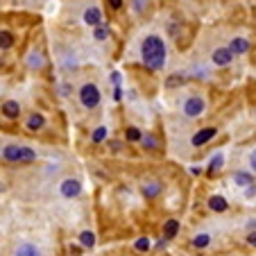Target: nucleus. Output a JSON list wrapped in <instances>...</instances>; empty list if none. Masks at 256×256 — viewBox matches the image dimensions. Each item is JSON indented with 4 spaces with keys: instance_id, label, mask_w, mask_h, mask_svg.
Wrapping results in <instances>:
<instances>
[{
    "instance_id": "nucleus-30",
    "label": "nucleus",
    "mask_w": 256,
    "mask_h": 256,
    "mask_svg": "<svg viewBox=\"0 0 256 256\" xmlns=\"http://www.w3.org/2000/svg\"><path fill=\"white\" fill-rule=\"evenodd\" d=\"M245 240H247V245L254 247V250H256V232H250V234H247Z\"/></svg>"
},
{
    "instance_id": "nucleus-19",
    "label": "nucleus",
    "mask_w": 256,
    "mask_h": 256,
    "mask_svg": "<svg viewBox=\"0 0 256 256\" xmlns=\"http://www.w3.org/2000/svg\"><path fill=\"white\" fill-rule=\"evenodd\" d=\"M78 242L82 250H93V247H96V234H93L91 229H84V232H80Z\"/></svg>"
},
{
    "instance_id": "nucleus-13",
    "label": "nucleus",
    "mask_w": 256,
    "mask_h": 256,
    "mask_svg": "<svg viewBox=\"0 0 256 256\" xmlns=\"http://www.w3.org/2000/svg\"><path fill=\"white\" fill-rule=\"evenodd\" d=\"M229 50H232V54L236 57V54H247L252 50V44L247 39H242V36H234L232 41H229V46H227Z\"/></svg>"
},
{
    "instance_id": "nucleus-31",
    "label": "nucleus",
    "mask_w": 256,
    "mask_h": 256,
    "mask_svg": "<svg viewBox=\"0 0 256 256\" xmlns=\"http://www.w3.org/2000/svg\"><path fill=\"white\" fill-rule=\"evenodd\" d=\"M122 2H125V0H109V7H112L114 12H118V10H122Z\"/></svg>"
},
{
    "instance_id": "nucleus-6",
    "label": "nucleus",
    "mask_w": 256,
    "mask_h": 256,
    "mask_svg": "<svg viewBox=\"0 0 256 256\" xmlns=\"http://www.w3.org/2000/svg\"><path fill=\"white\" fill-rule=\"evenodd\" d=\"M46 125H48V120H46V116L41 112H30L28 116H25V122H23V127L30 132V134H39V132H44Z\"/></svg>"
},
{
    "instance_id": "nucleus-18",
    "label": "nucleus",
    "mask_w": 256,
    "mask_h": 256,
    "mask_svg": "<svg viewBox=\"0 0 256 256\" xmlns=\"http://www.w3.org/2000/svg\"><path fill=\"white\" fill-rule=\"evenodd\" d=\"M206 204H208V208H211L213 213H224L229 208V202L222 198V195H211Z\"/></svg>"
},
{
    "instance_id": "nucleus-16",
    "label": "nucleus",
    "mask_w": 256,
    "mask_h": 256,
    "mask_svg": "<svg viewBox=\"0 0 256 256\" xmlns=\"http://www.w3.org/2000/svg\"><path fill=\"white\" fill-rule=\"evenodd\" d=\"M25 66H28L30 70H36V68H44V66H46V57H44V52H41V50H36V48H34L32 52L28 54V59H25Z\"/></svg>"
},
{
    "instance_id": "nucleus-4",
    "label": "nucleus",
    "mask_w": 256,
    "mask_h": 256,
    "mask_svg": "<svg viewBox=\"0 0 256 256\" xmlns=\"http://www.w3.org/2000/svg\"><path fill=\"white\" fill-rule=\"evenodd\" d=\"M182 112H184L186 118L195 120V118H202L204 112H206V98L200 96V93H193L188 96L184 102H182Z\"/></svg>"
},
{
    "instance_id": "nucleus-23",
    "label": "nucleus",
    "mask_w": 256,
    "mask_h": 256,
    "mask_svg": "<svg viewBox=\"0 0 256 256\" xmlns=\"http://www.w3.org/2000/svg\"><path fill=\"white\" fill-rule=\"evenodd\" d=\"M109 34H112V30H109V25H104V23L98 25V28H93V39L100 41V44L109 39Z\"/></svg>"
},
{
    "instance_id": "nucleus-14",
    "label": "nucleus",
    "mask_w": 256,
    "mask_h": 256,
    "mask_svg": "<svg viewBox=\"0 0 256 256\" xmlns=\"http://www.w3.org/2000/svg\"><path fill=\"white\" fill-rule=\"evenodd\" d=\"M14 256H44L39 250V245H34V242H18L14 247Z\"/></svg>"
},
{
    "instance_id": "nucleus-25",
    "label": "nucleus",
    "mask_w": 256,
    "mask_h": 256,
    "mask_svg": "<svg viewBox=\"0 0 256 256\" xmlns=\"http://www.w3.org/2000/svg\"><path fill=\"white\" fill-rule=\"evenodd\" d=\"M106 138H109V130H106V127H96V130H93L91 140H93V143H96V145L104 143Z\"/></svg>"
},
{
    "instance_id": "nucleus-22",
    "label": "nucleus",
    "mask_w": 256,
    "mask_h": 256,
    "mask_svg": "<svg viewBox=\"0 0 256 256\" xmlns=\"http://www.w3.org/2000/svg\"><path fill=\"white\" fill-rule=\"evenodd\" d=\"M190 245H193L195 250H206V247L211 245V236H208V234H198V236L190 240Z\"/></svg>"
},
{
    "instance_id": "nucleus-32",
    "label": "nucleus",
    "mask_w": 256,
    "mask_h": 256,
    "mask_svg": "<svg viewBox=\"0 0 256 256\" xmlns=\"http://www.w3.org/2000/svg\"><path fill=\"white\" fill-rule=\"evenodd\" d=\"M2 190H5V184H0V193H2Z\"/></svg>"
},
{
    "instance_id": "nucleus-29",
    "label": "nucleus",
    "mask_w": 256,
    "mask_h": 256,
    "mask_svg": "<svg viewBox=\"0 0 256 256\" xmlns=\"http://www.w3.org/2000/svg\"><path fill=\"white\" fill-rule=\"evenodd\" d=\"M247 164H250V172H254L256 174V148L247 154Z\"/></svg>"
},
{
    "instance_id": "nucleus-5",
    "label": "nucleus",
    "mask_w": 256,
    "mask_h": 256,
    "mask_svg": "<svg viewBox=\"0 0 256 256\" xmlns=\"http://www.w3.org/2000/svg\"><path fill=\"white\" fill-rule=\"evenodd\" d=\"M59 195L64 200H78L82 195V182L78 177H66L59 184Z\"/></svg>"
},
{
    "instance_id": "nucleus-8",
    "label": "nucleus",
    "mask_w": 256,
    "mask_h": 256,
    "mask_svg": "<svg viewBox=\"0 0 256 256\" xmlns=\"http://www.w3.org/2000/svg\"><path fill=\"white\" fill-rule=\"evenodd\" d=\"M20 114H23V104L18 100H5L0 104V116L7 120H18Z\"/></svg>"
},
{
    "instance_id": "nucleus-27",
    "label": "nucleus",
    "mask_w": 256,
    "mask_h": 256,
    "mask_svg": "<svg viewBox=\"0 0 256 256\" xmlns=\"http://www.w3.org/2000/svg\"><path fill=\"white\" fill-rule=\"evenodd\" d=\"M222 164H224V156L222 154H216L211 159V164H208V174H216L218 170L222 168Z\"/></svg>"
},
{
    "instance_id": "nucleus-20",
    "label": "nucleus",
    "mask_w": 256,
    "mask_h": 256,
    "mask_svg": "<svg viewBox=\"0 0 256 256\" xmlns=\"http://www.w3.org/2000/svg\"><path fill=\"white\" fill-rule=\"evenodd\" d=\"M140 145H143L148 152H156V150L161 148L159 138H156L154 134H143V138H140Z\"/></svg>"
},
{
    "instance_id": "nucleus-21",
    "label": "nucleus",
    "mask_w": 256,
    "mask_h": 256,
    "mask_svg": "<svg viewBox=\"0 0 256 256\" xmlns=\"http://www.w3.org/2000/svg\"><path fill=\"white\" fill-rule=\"evenodd\" d=\"M186 75H182V72H172V75H168V80H166V88H177L182 86V84H186Z\"/></svg>"
},
{
    "instance_id": "nucleus-11",
    "label": "nucleus",
    "mask_w": 256,
    "mask_h": 256,
    "mask_svg": "<svg viewBox=\"0 0 256 256\" xmlns=\"http://www.w3.org/2000/svg\"><path fill=\"white\" fill-rule=\"evenodd\" d=\"M82 18H84V23L91 25V28H98V25L104 23V14H102V10L98 5H88L86 10H84Z\"/></svg>"
},
{
    "instance_id": "nucleus-15",
    "label": "nucleus",
    "mask_w": 256,
    "mask_h": 256,
    "mask_svg": "<svg viewBox=\"0 0 256 256\" xmlns=\"http://www.w3.org/2000/svg\"><path fill=\"white\" fill-rule=\"evenodd\" d=\"M14 46H16L14 32L7 28H0V52H7V50H12Z\"/></svg>"
},
{
    "instance_id": "nucleus-33",
    "label": "nucleus",
    "mask_w": 256,
    "mask_h": 256,
    "mask_svg": "<svg viewBox=\"0 0 256 256\" xmlns=\"http://www.w3.org/2000/svg\"><path fill=\"white\" fill-rule=\"evenodd\" d=\"M198 256H202V254H198Z\"/></svg>"
},
{
    "instance_id": "nucleus-28",
    "label": "nucleus",
    "mask_w": 256,
    "mask_h": 256,
    "mask_svg": "<svg viewBox=\"0 0 256 256\" xmlns=\"http://www.w3.org/2000/svg\"><path fill=\"white\" fill-rule=\"evenodd\" d=\"M132 7L136 14H145V10L150 7V0H132Z\"/></svg>"
},
{
    "instance_id": "nucleus-3",
    "label": "nucleus",
    "mask_w": 256,
    "mask_h": 256,
    "mask_svg": "<svg viewBox=\"0 0 256 256\" xmlns=\"http://www.w3.org/2000/svg\"><path fill=\"white\" fill-rule=\"evenodd\" d=\"M78 100L80 104L86 109V112H96L98 106L102 104V91L93 80H86V82L80 84L78 88Z\"/></svg>"
},
{
    "instance_id": "nucleus-10",
    "label": "nucleus",
    "mask_w": 256,
    "mask_h": 256,
    "mask_svg": "<svg viewBox=\"0 0 256 256\" xmlns=\"http://www.w3.org/2000/svg\"><path fill=\"white\" fill-rule=\"evenodd\" d=\"M232 62H234V54L227 46L224 48H216L211 52V64L216 68H227V66H232Z\"/></svg>"
},
{
    "instance_id": "nucleus-12",
    "label": "nucleus",
    "mask_w": 256,
    "mask_h": 256,
    "mask_svg": "<svg viewBox=\"0 0 256 256\" xmlns=\"http://www.w3.org/2000/svg\"><path fill=\"white\" fill-rule=\"evenodd\" d=\"M232 179H234V184L240 186V188H250V186L256 184L254 172H250V170H236V172L232 174Z\"/></svg>"
},
{
    "instance_id": "nucleus-7",
    "label": "nucleus",
    "mask_w": 256,
    "mask_h": 256,
    "mask_svg": "<svg viewBox=\"0 0 256 256\" xmlns=\"http://www.w3.org/2000/svg\"><path fill=\"white\" fill-rule=\"evenodd\" d=\"M216 136H218V127H202V130H198L190 136V145H193V148H204V145H208Z\"/></svg>"
},
{
    "instance_id": "nucleus-9",
    "label": "nucleus",
    "mask_w": 256,
    "mask_h": 256,
    "mask_svg": "<svg viewBox=\"0 0 256 256\" xmlns=\"http://www.w3.org/2000/svg\"><path fill=\"white\" fill-rule=\"evenodd\" d=\"M161 193H164V184H161L159 179H145L143 184H140V195L145 200H156Z\"/></svg>"
},
{
    "instance_id": "nucleus-24",
    "label": "nucleus",
    "mask_w": 256,
    "mask_h": 256,
    "mask_svg": "<svg viewBox=\"0 0 256 256\" xmlns=\"http://www.w3.org/2000/svg\"><path fill=\"white\" fill-rule=\"evenodd\" d=\"M143 138V132L138 127H125V140L127 143H140Z\"/></svg>"
},
{
    "instance_id": "nucleus-2",
    "label": "nucleus",
    "mask_w": 256,
    "mask_h": 256,
    "mask_svg": "<svg viewBox=\"0 0 256 256\" xmlns=\"http://www.w3.org/2000/svg\"><path fill=\"white\" fill-rule=\"evenodd\" d=\"M0 159L12 166H28V164H36L39 152L34 150V148H30V145L7 143V145H2V150H0Z\"/></svg>"
},
{
    "instance_id": "nucleus-17",
    "label": "nucleus",
    "mask_w": 256,
    "mask_h": 256,
    "mask_svg": "<svg viewBox=\"0 0 256 256\" xmlns=\"http://www.w3.org/2000/svg\"><path fill=\"white\" fill-rule=\"evenodd\" d=\"M179 229H182V224H179L177 218H168V220L164 222V236H161V238H166V240H172V238L179 234Z\"/></svg>"
},
{
    "instance_id": "nucleus-1",
    "label": "nucleus",
    "mask_w": 256,
    "mask_h": 256,
    "mask_svg": "<svg viewBox=\"0 0 256 256\" xmlns=\"http://www.w3.org/2000/svg\"><path fill=\"white\" fill-rule=\"evenodd\" d=\"M140 62L152 72L166 68V62H168V46H166V41L161 39L159 34H148V36L140 41Z\"/></svg>"
},
{
    "instance_id": "nucleus-26",
    "label": "nucleus",
    "mask_w": 256,
    "mask_h": 256,
    "mask_svg": "<svg viewBox=\"0 0 256 256\" xmlns=\"http://www.w3.org/2000/svg\"><path fill=\"white\" fill-rule=\"evenodd\" d=\"M150 247H152V242H150V238H148V236L136 238V242H134V250H136V252L145 254V252H150Z\"/></svg>"
}]
</instances>
